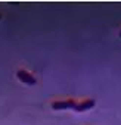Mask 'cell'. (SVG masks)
Segmentation results:
<instances>
[{"instance_id": "cell-1", "label": "cell", "mask_w": 121, "mask_h": 125, "mask_svg": "<svg viewBox=\"0 0 121 125\" xmlns=\"http://www.w3.org/2000/svg\"><path fill=\"white\" fill-rule=\"evenodd\" d=\"M75 100L70 99V100H56L52 103V109L55 110H64V109H74L75 107Z\"/></svg>"}, {"instance_id": "cell-2", "label": "cell", "mask_w": 121, "mask_h": 125, "mask_svg": "<svg viewBox=\"0 0 121 125\" xmlns=\"http://www.w3.org/2000/svg\"><path fill=\"white\" fill-rule=\"evenodd\" d=\"M16 77L19 78L21 83H24V84H27V85H34V84H36V78H34L30 72H27L25 69H18Z\"/></svg>"}, {"instance_id": "cell-4", "label": "cell", "mask_w": 121, "mask_h": 125, "mask_svg": "<svg viewBox=\"0 0 121 125\" xmlns=\"http://www.w3.org/2000/svg\"><path fill=\"white\" fill-rule=\"evenodd\" d=\"M120 37H121V32H120Z\"/></svg>"}, {"instance_id": "cell-3", "label": "cell", "mask_w": 121, "mask_h": 125, "mask_svg": "<svg viewBox=\"0 0 121 125\" xmlns=\"http://www.w3.org/2000/svg\"><path fill=\"white\" fill-rule=\"evenodd\" d=\"M93 106H95V100L89 99V100H83V102L77 103V104H75V107H74V110H75V112H84V110L92 109Z\"/></svg>"}]
</instances>
